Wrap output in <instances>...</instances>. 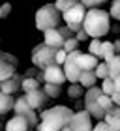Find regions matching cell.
I'll use <instances>...</instances> for the list:
<instances>
[{"label":"cell","instance_id":"f546056e","mask_svg":"<svg viewBox=\"0 0 120 131\" xmlns=\"http://www.w3.org/2000/svg\"><path fill=\"white\" fill-rule=\"evenodd\" d=\"M99 51H101V41L99 39H90V45H88V52L96 58H99Z\"/></svg>","mask_w":120,"mask_h":131},{"label":"cell","instance_id":"5b68a950","mask_svg":"<svg viewBox=\"0 0 120 131\" xmlns=\"http://www.w3.org/2000/svg\"><path fill=\"white\" fill-rule=\"evenodd\" d=\"M55 54H56V49L41 43L38 47H34V51H32V64L36 68L45 69V68H49V66L55 64Z\"/></svg>","mask_w":120,"mask_h":131},{"label":"cell","instance_id":"7bdbcfd3","mask_svg":"<svg viewBox=\"0 0 120 131\" xmlns=\"http://www.w3.org/2000/svg\"><path fill=\"white\" fill-rule=\"evenodd\" d=\"M0 19H2V9H0Z\"/></svg>","mask_w":120,"mask_h":131},{"label":"cell","instance_id":"ffe728a7","mask_svg":"<svg viewBox=\"0 0 120 131\" xmlns=\"http://www.w3.org/2000/svg\"><path fill=\"white\" fill-rule=\"evenodd\" d=\"M107 68H109V77H111L113 81H115L116 77L120 75V56L115 54L109 62H107Z\"/></svg>","mask_w":120,"mask_h":131},{"label":"cell","instance_id":"2e32d148","mask_svg":"<svg viewBox=\"0 0 120 131\" xmlns=\"http://www.w3.org/2000/svg\"><path fill=\"white\" fill-rule=\"evenodd\" d=\"M115 54H116V51H115V43H113V41H101L99 58H103V62H109Z\"/></svg>","mask_w":120,"mask_h":131},{"label":"cell","instance_id":"9a60e30c","mask_svg":"<svg viewBox=\"0 0 120 131\" xmlns=\"http://www.w3.org/2000/svg\"><path fill=\"white\" fill-rule=\"evenodd\" d=\"M21 88V82H19V79H17V75H13L11 79H6V81H2L0 82V92H4V94H15V90H19Z\"/></svg>","mask_w":120,"mask_h":131},{"label":"cell","instance_id":"1f68e13d","mask_svg":"<svg viewBox=\"0 0 120 131\" xmlns=\"http://www.w3.org/2000/svg\"><path fill=\"white\" fill-rule=\"evenodd\" d=\"M79 2L85 6L86 9H92V8H98V6H101V4H105L107 0H79Z\"/></svg>","mask_w":120,"mask_h":131},{"label":"cell","instance_id":"e575fe53","mask_svg":"<svg viewBox=\"0 0 120 131\" xmlns=\"http://www.w3.org/2000/svg\"><path fill=\"white\" fill-rule=\"evenodd\" d=\"M75 38H77V41H85V39H88L90 36L85 32V28H81L79 32H75Z\"/></svg>","mask_w":120,"mask_h":131},{"label":"cell","instance_id":"e0dca14e","mask_svg":"<svg viewBox=\"0 0 120 131\" xmlns=\"http://www.w3.org/2000/svg\"><path fill=\"white\" fill-rule=\"evenodd\" d=\"M13 107H15V99H13V96L0 92V114H6V112H9Z\"/></svg>","mask_w":120,"mask_h":131},{"label":"cell","instance_id":"7c38bea8","mask_svg":"<svg viewBox=\"0 0 120 131\" xmlns=\"http://www.w3.org/2000/svg\"><path fill=\"white\" fill-rule=\"evenodd\" d=\"M25 97H26V101H28V105L32 107L34 111H38V109H41L45 103H47V99H49V96L43 92V88H39V90H34V92H28V94H25Z\"/></svg>","mask_w":120,"mask_h":131},{"label":"cell","instance_id":"4316f807","mask_svg":"<svg viewBox=\"0 0 120 131\" xmlns=\"http://www.w3.org/2000/svg\"><path fill=\"white\" fill-rule=\"evenodd\" d=\"M94 73H96V77L98 79H107L109 77V68H107V62H99L98 66H96V69H94Z\"/></svg>","mask_w":120,"mask_h":131},{"label":"cell","instance_id":"ab89813d","mask_svg":"<svg viewBox=\"0 0 120 131\" xmlns=\"http://www.w3.org/2000/svg\"><path fill=\"white\" fill-rule=\"evenodd\" d=\"M115 88H116V92H120V75L115 79Z\"/></svg>","mask_w":120,"mask_h":131},{"label":"cell","instance_id":"7a4b0ae2","mask_svg":"<svg viewBox=\"0 0 120 131\" xmlns=\"http://www.w3.org/2000/svg\"><path fill=\"white\" fill-rule=\"evenodd\" d=\"M85 32L90 36L92 39H99L103 36L109 34L111 30V15L109 11H103L99 8H92L86 11L85 23H83Z\"/></svg>","mask_w":120,"mask_h":131},{"label":"cell","instance_id":"603a6c76","mask_svg":"<svg viewBox=\"0 0 120 131\" xmlns=\"http://www.w3.org/2000/svg\"><path fill=\"white\" fill-rule=\"evenodd\" d=\"M101 92L105 94V96H113V94L116 92V88H115V81L111 79V77H107V79H103L101 81Z\"/></svg>","mask_w":120,"mask_h":131},{"label":"cell","instance_id":"ee69618b","mask_svg":"<svg viewBox=\"0 0 120 131\" xmlns=\"http://www.w3.org/2000/svg\"><path fill=\"white\" fill-rule=\"evenodd\" d=\"M118 107H120V103H118Z\"/></svg>","mask_w":120,"mask_h":131},{"label":"cell","instance_id":"83f0119b","mask_svg":"<svg viewBox=\"0 0 120 131\" xmlns=\"http://www.w3.org/2000/svg\"><path fill=\"white\" fill-rule=\"evenodd\" d=\"M62 49H64L66 52H68V54L79 49V41H77V38H75V36H73V38H68V39L64 41V47H62Z\"/></svg>","mask_w":120,"mask_h":131},{"label":"cell","instance_id":"9c48e42d","mask_svg":"<svg viewBox=\"0 0 120 131\" xmlns=\"http://www.w3.org/2000/svg\"><path fill=\"white\" fill-rule=\"evenodd\" d=\"M43 81L45 82H51V84H64L66 82V73H64V68L58 64H53L49 68L43 69Z\"/></svg>","mask_w":120,"mask_h":131},{"label":"cell","instance_id":"f35d334b","mask_svg":"<svg viewBox=\"0 0 120 131\" xmlns=\"http://www.w3.org/2000/svg\"><path fill=\"white\" fill-rule=\"evenodd\" d=\"M111 99H113V103L118 107V103H120V92H115V94L111 96Z\"/></svg>","mask_w":120,"mask_h":131},{"label":"cell","instance_id":"60d3db41","mask_svg":"<svg viewBox=\"0 0 120 131\" xmlns=\"http://www.w3.org/2000/svg\"><path fill=\"white\" fill-rule=\"evenodd\" d=\"M115 51H120V39L115 41Z\"/></svg>","mask_w":120,"mask_h":131},{"label":"cell","instance_id":"cb8c5ba5","mask_svg":"<svg viewBox=\"0 0 120 131\" xmlns=\"http://www.w3.org/2000/svg\"><path fill=\"white\" fill-rule=\"evenodd\" d=\"M98 105L103 109L105 112H109L113 107H116L115 103H113V99H111V96H105V94H101V96L98 97Z\"/></svg>","mask_w":120,"mask_h":131},{"label":"cell","instance_id":"4dcf8cb0","mask_svg":"<svg viewBox=\"0 0 120 131\" xmlns=\"http://www.w3.org/2000/svg\"><path fill=\"white\" fill-rule=\"evenodd\" d=\"M109 15H111L115 21H120V0H113V2H111Z\"/></svg>","mask_w":120,"mask_h":131},{"label":"cell","instance_id":"6da1fadb","mask_svg":"<svg viewBox=\"0 0 120 131\" xmlns=\"http://www.w3.org/2000/svg\"><path fill=\"white\" fill-rule=\"evenodd\" d=\"M71 116H73V111L69 107H64V105L45 109L39 114L38 131H62L64 127L69 126Z\"/></svg>","mask_w":120,"mask_h":131},{"label":"cell","instance_id":"484cf974","mask_svg":"<svg viewBox=\"0 0 120 131\" xmlns=\"http://www.w3.org/2000/svg\"><path fill=\"white\" fill-rule=\"evenodd\" d=\"M77 2H79V0H56L55 6H56V9L60 11V13H64V11H68L69 8H73Z\"/></svg>","mask_w":120,"mask_h":131},{"label":"cell","instance_id":"277c9868","mask_svg":"<svg viewBox=\"0 0 120 131\" xmlns=\"http://www.w3.org/2000/svg\"><path fill=\"white\" fill-rule=\"evenodd\" d=\"M86 8L83 6L81 2H77L73 8H69L68 11L62 13V21L68 25V28L71 32H79L83 28V23H85V17H86Z\"/></svg>","mask_w":120,"mask_h":131},{"label":"cell","instance_id":"74e56055","mask_svg":"<svg viewBox=\"0 0 120 131\" xmlns=\"http://www.w3.org/2000/svg\"><path fill=\"white\" fill-rule=\"evenodd\" d=\"M103 127H105V122H103V120H99V122L92 127V131H103Z\"/></svg>","mask_w":120,"mask_h":131},{"label":"cell","instance_id":"d6a6232c","mask_svg":"<svg viewBox=\"0 0 120 131\" xmlns=\"http://www.w3.org/2000/svg\"><path fill=\"white\" fill-rule=\"evenodd\" d=\"M66 58H68V52H66L64 49H58V51H56V54H55V64H58V66H64Z\"/></svg>","mask_w":120,"mask_h":131},{"label":"cell","instance_id":"3957f363","mask_svg":"<svg viewBox=\"0 0 120 131\" xmlns=\"http://www.w3.org/2000/svg\"><path fill=\"white\" fill-rule=\"evenodd\" d=\"M62 13L56 9L55 4H45L36 11V28L39 32H47L53 28H58Z\"/></svg>","mask_w":120,"mask_h":131},{"label":"cell","instance_id":"7402d4cb","mask_svg":"<svg viewBox=\"0 0 120 131\" xmlns=\"http://www.w3.org/2000/svg\"><path fill=\"white\" fill-rule=\"evenodd\" d=\"M101 88H98V86H92V88H88L86 90V94H85V105H90V103H96L98 101V97L101 96Z\"/></svg>","mask_w":120,"mask_h":131},{"label":"cell","instance_id":"4fadbf2b","mask_svg":"<svg viewBox=\"0 0 120 131\" xmlns=\"http://www.w3.org/2000/svg\"><path fill=\"white\" fill-rule=\"evenodd\" d=\"M28 127H30V124L26 122V118L19 116V114L9 118L8 124H6V131H28Z\"/></svg>","mask_w":120,"mask_h":131},{"label":"cell","instance_id":"8992f818","mask_svg":"<svg viewBox=\"0 0 120 131\" xmlns=\"http://www.w3.org/2000/svg\"><path fill=\"white\" fill-rule=\"evenodd\" d=\"M69 127H71V131H92L94 126H92V116H90V112L86 109L73 112V116H71V120H69Z\"/></svg>","mask_w":120,"mask_h":131},{"label":"cell","instance_id":"5bb4252c","mask_svg":"<svg viewBox=\"0 0 120 131\" xmlns=\"http://www.w3.org/2000/svg\"><path fill=\"white\" fill-rule=\"evenodd\" d=\"M103 122L107 126H111L115 131H120V107H113L109 112H105Z\"/></svg>","mask_w":120,"mask_h":131},{"label":"cell","instance_id":"44dd1931","mask_svg":"<svg viewBox=\"0 0 120 131\" xmlns=\"http://www.w3.org/2000/svg\"><path fill=\"white\" fill-rule=\"evenodd\" d=\"M21 88L25 90V94L34 92V90H39V81L34 79V77H25V79L21 81Z\"/></svg>","mask_w":120,"mask_h":131},{"label":"cell","instance_id":"52a82bcc","mask_svg":"<svg viewBox=\"0 0 120 131\" xmlns=\"http://www.w3.org/2000/svg\"><path fill=\"white\" fill-rule=\"evenodd\" d=\"M13 111H15V114H19V116H25L26 118V122L30 124V127H38V116H36V111L32 109V107L28 105V101L26 97L23 96L19 99H15V107H13Z\"/></svg>","mask_w":120,"mask_h":131},{"label":"cell","instance_id":"d6986e66","mask_svg":"<svg viewBox=\"0 0 120 131\" xmlns=\"http://www.w3.org/2000/svg\"><path fill=\"white\" fill-rule=\"evenodd\" d=\"M96 82H98V77H96V73L94 71H83L81 73V79H79V84L83 86V88H92V86H96Z\"/></svg>","mask_w":120,"mask_h":131},{"label":"cell","instance_id":"8fae6325","mask_svg":"<svg viewBox=\"0 0 120 131\" xmlns=\"http://www.w3.org/2000/svg\"><path fill=\"white\" fill-rule=\"evenodd\" d=\"M64 36L60 34V30L58 28H53V30H47V32H43V43L45 45H49V47H53V49H62L64 47Z\"/></svg>","mask_w":120,"mask_h":131},{"label":"cell","instance_id":"f1b7e54d","mask_svg":"<svg viewBox=\"0 0 120 131\" xmlns=\"http://www.w3.org/2000/svg\"><path fill=\"white\" fill-rule=\"evenodd\" d=\"M83 92H85V88L79 82H73V84L68 86V96L69 97H79V96H83Z\"/></svg>","mask_w":120,"mask_h":131},{"label":"cell","instance_id":"8d00e7d4","mask_svg":"<svg viewBox=\"0 0 120 131\" xmlns=\"http://www.w3.org/2000/svg\"><path fill=\"white\" fill-rule=\"evenodd\" d=\"M0 9H2V17H8V15H9V11H11V4H4V6H0Z\"/></svg>","mask_w":120,"mask_h":131},{"label":"cell","instance_id":"d590c367","mask_svg":"<svg viewBox=\"0 0 120 131\" xmlns=\"http://www.w3.org/2000/svg\"><path fill=\"white\" fill-rule=\"evenodd\" d=\"M58 30H60V34L64 36V39H68V38H73V36H71V30H69L68 26H60Z\"/></svg>","mask_w":120,"mask_h":131},{"label":"cell","instance_id":"ba28073f","mask_svg":"<svg viewBox=\"0 0 120 131\" xmlns=\"http://www.w3.org/2000/svg\"><path fill=\"white\" fill-rule=\"evenodd\" d=\"M64 73H66V81H69V84H73V82H79L81 79V68L77 66L75 62V56H73V52H69L68 58H66V62H64Z\"/></svg>","mask_w":120,"mask_h":131},{"label":"cell","instance_id":"b9f144b4","mask_svg":"<svg viewBox=\"0 0 120 131\" xmlns=\"http://www.w3.org/2000/svg\"><path fill=\"white\" fill-rule=\"evenodd\" d=\"M62 131H71V127H69V126H68V127H64V129H62Z\"/></svg>","mask_w":120,"mask_h":131},{"label":"cell","instance_id":"836d02e7","mask_svg":"<svg viewBox=\"0 0 120 131\" xmlns=\"http://www.w3.org/2000/svg\"><path fill=\"white\" fill-rule=\"evenodd\" d=\"M2 58H4V60L8 62L9 66H13V68L17 66V58H15L13 54H8V52H2Z\"/></svg>","mask_w":120,"mask_h":131},{"label":"cell","instance_id":"ac0fdd59","mask_svg":"<svg viewBox=\"0 0 120 131\" xmlns=\"http://www.w3.org/2000/svg\"><path fill=\"white\" fill-rule=\"evenodd\" d=\"M13 75H15V68L6 62L2 58V52H0V82L6 81V79H11Z\"/></svg>","mask_w":120,"mask_h":131},{"label":"cell","instance_id":"d4e9b609","mask_svg":"<svg viewBox=\"0 0 120 131\" xmlns=\"http://www.w3.org/2000/svg\"><path fill=\"white\" fill-rule=\"evenodd\" d=\"M43 92H45L49 97H58L62 90H60V84H51V82H45V84H43Z\"/></svg>","mask_w":120,"mask_h":131},{"label":"cell","instance_id":"30bf717a","mask_svg":"<svg viewBox=\"0 0 120 131\" xmlns=\"http://www.w3.org/2000/svg\"><path fill=\"white\" fill-rule=\"evenodd\" d=\"M73 56H75V62L81 68V71H94L96 66L99 64V60L96 56H92L90 52H81L79 49L73 51Z\"/></svg>","mask_w":120,"mask_h":131}]
</instances>
